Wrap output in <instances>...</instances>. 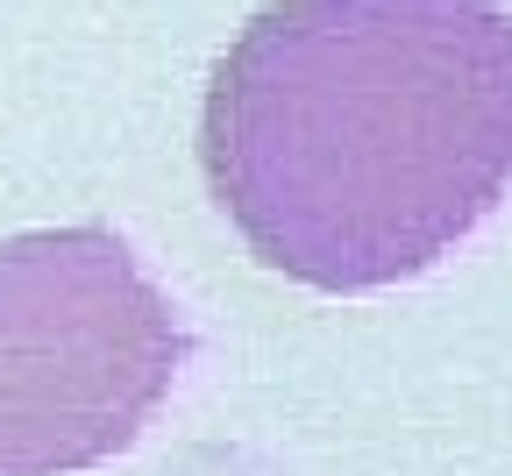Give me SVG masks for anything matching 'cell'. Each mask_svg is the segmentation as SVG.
<instances>
[{"label":"cell","mask_w":512,"mask_h":476,"mask_svg":"<svg viewBox=\"0 0 512 476\" xmlns=\"http://www.w3.org/2000/svg\"><path fill=\"white\" fill-rule=\"evenodd\" d=\"M200 164L292 285H406L512 185V8L264 0L214 64Z\"/></svg>","instance_id":"6da1fadb"},{"label":"cell","mask_w":512,"mask_h":476,"mask_svg":"<svg viewBox=\"0 0 512 476\" xmlns=\"http://www.w3.org/2000/svg\"><path fill=\"white\" fill-rule=\"evenodd\" d=\"M185 363V327L107 228L0 242V476L93 469L136 441Z\"/></svg>","instance_id":"7a4b0ae2"}]
</instances>
